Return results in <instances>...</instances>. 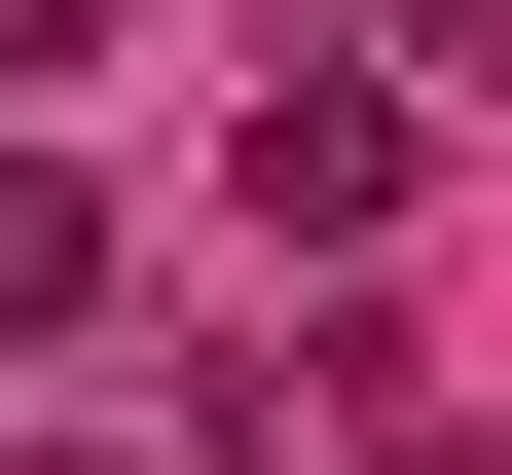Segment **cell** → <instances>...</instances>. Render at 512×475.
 I'll return each instance as SVG.
<instances>
[{
	"mask_svg": "<svg viewBox=\"0 0 512 475\" xmlns=\"http://www.w3.org/2000/svg\"><path fill=\"white\" fill-rule=\"evenodd\" d=\"M366 220H403V110L366 74H256V256H366Z\"/></svg>",
	"mask_w": 512,
	"mask_h": 475,
	"instance_id": "6da1fadb",
	"label": "cell"
},
{
	"mask_svg": "<svg viewBox=\"0 0 512 475\" xmlns=\"http://www.w3.org/2000/svg\"><path fill=\"white\" fill-rule=\"evenodd\" d=\"M74 293H110V183H74V147H0V329H74Z\"/></svg>",
	"mask_w": 512,
	"mask_h": 475,
	"instance_id": "7a4b0ae2",
	"label": "cell"
},
{
	"mask_svg": "<svg viewBox=\"0 0 512 475\" xmlns=\"http://www.w3.org/2000/svg\"><path fill=\"white\" fill-rule=\"evenodd\" d=\"M37 475H110V439H37Z\"/></svg>",
	"mask_w": 512,
	"mask_h": 475,
	"instance_id": "3957f363",
	"label": "cell"
}]
</instances>
